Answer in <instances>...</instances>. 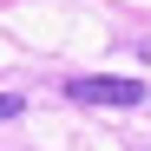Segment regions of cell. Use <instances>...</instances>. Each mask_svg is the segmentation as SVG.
Listing matches in <instances>:
<instances>
[{
  "instance_id": "7a4b0ae2",
  "label": "cell",
  "mask_w": 151,
  "mask_h": 151,
  "mask_svg": "<svg viewBox=\"0 0 151 151\" xmlns=\"http://www.w3.org/2000/svg\"><path fill=\"white\" fill-rule=\"evenodd\" d=\"M0 118H20V92H0Z\"/></svg>"
},
{
  "instance_id": "6da1fadb",
  "label": "cell",
  "mask_w": 151,
  "mask_h": 151,
  "mask_svg": "<svg viewBox=\"0 0 151 151\" xmlns=\"http://www.w3.org/2000/svg\"><path fill=\"white\" fill-rule=\"evenodd\" d=\"M66 99L79 105H145L138 79H112V72H92V79H66Z\"/></svg>"
}]
</instances>
